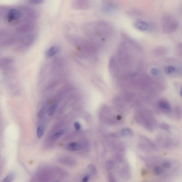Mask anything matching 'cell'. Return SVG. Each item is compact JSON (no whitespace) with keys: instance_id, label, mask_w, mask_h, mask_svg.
<instances>
[{"instance_id":"obj_5","label":"cell","mask_w":182,"mask_h":182,"mask_svg":"<svg viewBox=\"0 0 182 182\" xmlns=\"http://www.w3.org/2000/svg\"><path fill=\"white\" fill-rule=\"evenodd\" d=\"M35 40L36 36L34 34H29L22 37L20 42L23 46L28 48L33 44Z\"/></svg>"},{"instance_id":"obj_2","label":"cell","mask_w":182,"mask_h":182,"mask_svg":"<svg viewBox=\"0 0 182 182\" xmlns=\"http://www.w3.org/2000/svg\"><path fill=\"white\" fill-rule=\"evenodd\" d=\"M162 29L167 33L175 32L178 29L179 23L176 18L169 14L165 15L162 20Z\"/></svg>"},{"instance_id":"obj_22","label":"cell","mask_w":182,"mask_h":182,"mask_svg":"<svg viewBox=\"0 0 182 182\" xmlns=\"http://www.w3.org/2000/svg\"><path fill=\"white\" fill-rule=\"evenodd\" d=\"M161 126V128L163 129L168 130L169 129V126L166 124H162Z\"/></svg>"},{"instance_id":"obj_1","label":"cell","mask_w":182,"mask_h":182,"mask_svg":"<svg viewBox=\"0 0 182 182\" xmlns=\"http://www.w3.org/2000/svg\"><path fill=\"white\" fill-rule=\"evenodd\" d=\"M84 30L87 34L92 37L105 38L113 34V28L108 22L98 20L86 24Z\"/></svg>"},{"instance_id":"obj_4","label":"cell","mask_w":182,"mask_h":182,"mask_svg":"<svg viewBox=\"0 0 182 182\" xmlns=\"http://www.w3.org/2000/svg\"><path fill=\"white\" fill-rule=\"evenodd\" d=\"M22 17V13L19 10L15 8L10 9L7 13V19L9 22L19 20Z\"/></svg>"},{"instance_id":"obj_17","label":"cell","mask_w":182,"mask_h":182,"mask_svg":"<svg viewBox=\"0 0 182 182\" xmlns=\"http://www.w3.org/2000/svg\"><path fill=\"white\" fill-rule=\"evenodd\" d=\"M63 133L64 132L63 131L58 132L51 136V139L52 140H56L61 137Z\"/></svg>"},{"instance_id":"obj_19","label":"cell","mask_w":182,"mask_h":182,"mask_svg":"<svg viewBox=\"0 0 182 182\" xmlns=\"http://www.w3.org/2000/svg\"><path fill=\"white\" fill-rule=\"evenodd\" d=\"M44 0H29V2L33 5H39L43 2Z\"/></svg>"},{"instance_id":"obj_24","label":"cell","mask_w":182,"mask_h":182,"mask_svg":"<svg viewBox=\"0 0 182 182\" xmlns=\"http://www.w3.org/2000/svg\"><path fill=\"white\" fill-rule=\"evenodd\" d=\"M89 175L86 176V177H85L83 179V182H87L88 180L89 179Z\"/></svg>"},{"instance_id":"obj_13","label":"cell","mask_w":182,"mask_h":182,"mask_svg":"<svg viewBox=\"0 0 182 182\" xmlns=\"http://www.w3.org/2000/svg\"><path fill=\"white\" fill-rule=\"evenodd\" d=\"M155 174L157 176H160L162 175L163 172V168L160 166H156L154 170Z\"/></svg>"},{"instance_id":"obj_27","label":"cell","mask_w":182,"mask_h":182,"mask_svg":"<svg viewBox=\"0 0 182 182\" xmlns=\"http://www.w3.org/2000/svg\"><path fill=\"white\" fill-rule=\"evenodd\" d=\"M181 12H182V6H181Z\"/></svg>"},{"instance_id":"obj_9","label":"cell","mask_w":182,"mask_h":182,"mask_svg":"<svg viewBox=\"0 0 182 182\" xmlns=\"http://www.w3.org/2000/svg\"><path fill=\"white\" fill-rule=\"evenodd\" d=\"M59 48L57 46H54L51 47L47 51L46 55L49 57H52L55 55L58 52Z\"/></svg>"},{"instance_id":"obj_3","label":"cell","mask_w":182,"mask_h":182,"mask_svg":"<svg viewBox=\"0 0 182 182\" xmlns=\"http://www.w3.org/2000/svg\"><path fill=\"white\" fill-rule=\"evenodd\" d=\"M91 0H74L72 7L76 10H86L90 8L92 6Z\"/></svg>"},{"instance_id":"obj_12","label":"cell","mask_w":182,"mask_h":182,"mask_svg":"<svg viewBox=\"0 0 182 182\" xmlns=\"http://www.w3.org/2000/svg\"><path fill=\"white\" fill-rule=\"evenodd\" d=\"M15 177L14 173L12 172L7 176L4 179L3 181V182H11L14 180Z\"/></svg>"},{"instance_id":"obj_8","label":"cell","mask_w":182,"mask_h":182,"mask_svg":"<svg viewBox=\"0 0 182 182\" xmlns=\"http://www.w3.org/2000/svg\"><path fill=\"white\" fill-rule=\"evenodd\" d=\"M158 106L160 108L163 110L170 111L171 110V107L170 105L167 101L165 100H161L158 102Z\"/></svg>"},{"instance_id":"obj_20","label":"cell","mask_w":182,"mask_h":182,"mask_svg":"<svg viewBox=\"0 0 182 182\" xmlns=\"http://www.w3.org/2000/svg\"><path fill=\"white\" fill-rule=\"evenodd\" d=\"M45 108H42L39 111L38 113V117L39 118H41L42 117V116L44 115L45 113Z\"/></svg>"},{"instance_id":"obj_25","label":"cell","mask_w":182,"mask_h":182,"mask_svg":"<svg viewBox=\"0 0 182 182\" xmlns=\"http://www.w3.org/2000/svg\"><path fill=\"white\" fill-rule=\"evenodd\" d=\"M180 95H181V96L182 97V88H181V89H180Z\"/></svg>"},{"instance_id":"obj_10","label":"cell","mask_w":182,"mask_h":182,"mask_svg":"<svg viewBox=\"0 0 182 182\" xmlns=\"http://www.w3.org/2000/svg\"><path fill=\"white\" fill-rule=\"evenodd\" d=\"M58 103H55L52 105L48 111V115L50 116H53L54 114L58 107Z\"/></svg>"},{"instance_id":"obj_7","label":"cell","mask_w":182,"mask_h":182,"mask_svg":"<svg viewBox=\"0 0 182 182\" xmlns=\"http://www.w3.org/2000/svg\"><path fill=\"white\" fill-rule=\"evenodd\" d=\"M134 26L136 28L142 31H146L150 28L149 24L144 21H137L134 23Z\"/></svg>"},{"instance_id":"obj_21","label":"cell","mask_w":182,"mask_h":182,"mask_svg":"<svg viewBox=\"0 0 182 182\" xmlns=\"http://www.w3.org/2000/svg\"><path fill=\"white\" fill-rule=\"evenodd\" d=\"M151 74L153 75H157L159 73V70L156 68H153L151 70Z\"/></svg>"},{"instance_id":"obj_11","label":"cell","mask_w":182,"mask_h":182,"mask_svg":"<svg viewBox=\"0 0 182 182\" xmlns=\"http://www.w3.org/2000/svg\"><path fill=\"white\" fill-rule=\"evenodd\" d=\"M45 128L43 126L40 125L38 127L37 129V137L40 139L44 133Z\"/></svg>"},{"instance_id":"obj_23","label":"cell","mask_w":182,"mask_h":182,"mask_svg":"<svg viewBox=\"0 0 182 182\" xmlns=\"http://www.w3.org/2000/svg\"><path fill=\"white\" fill-rule=\"evenodd\" d=\"M74 125L76 129L77 130H79L80 129L81 127H80L79 123L77 122H75V123H74Z\"/></svg>"},{"instance_id":"obj_26","label":"cell","mask_w":182,"mask_h":182,"mask_svg":"<svg viewBox=\"0 0 182 182\" xmlns=\"http://www.w3.org/2000/svg\"><path fill=\"white\" fill-rule=\"evenodd\" d=\"M121 118V117L120 116H117V119L118 120H120Z\"/></svg>"},{"instance_id":"obj_16","label":"cell","mask_w":182,"mask_h":182,"mask_svg":"<svg viewBox=\"0 0 182 182\" xmlns=\"http://www.w3.org/2000/svg\"><path fill=\"white\" fill-rule=\"evenodd\" d=\"M162 167L165 169H169L171 168L172 165H171V162L168 160H164L162 162L161 164Z\"/></svg>"},{"instance_id":"obj_14","label":"cell","mask_w":182,"mask_h":182,"mask_svg":"<svg viewBox=\"0 0 182 182\" xmlns=\"http://www.w3.org/2000/svg\"><path fill=\"white\" fill-rule=\"evenodd\" d=\"M68 148H69L71 150L75 151V150H78L79 149L80 147L79 145L77 143L72 142L70 143L68 145Z\"/></svg>"},{"instance_id":"obj_15","label":"cell","mask_w":182,"mask_h":182,"mask_svg":"<svg viewBox=\"0 0 182 182\" xmlns=\"http://www.w3.org/2000/svg\"><path fill=\"white\" fill-rule=\"evenodd\" d=\"M175 71V68L171 66H166L164 69V71L165 73L168 74L173 73Z\"/></svg>"},{"instance_id":"obj_6","label":"cell","mask_w":182,"mask_h":182,"mask_svg":"<svg viewBox=\"0 0 182 182\" xmlns=\"http://www.w3.org/2000/svg\"><path fill=\"white\" fill-rule=\"evenodd\" d=\"M116 6L111 1L109 0H104L102 4L103 11L107 13H110L114 11Z\"/></svg>"},{"instance_id":"obj_18","label":"cell","mask_w":182,"mask_h":182,"mask_svg":"<svg viewBox=\"0 0 182 182\" xmlns=\"http://www.w3.org/2000/svg\"><path fill=\"white\" fill-rule=\"evenodd\" d=\"M13 59L11 58H6L3 59L2 60H1V65H5L7 64L13 62Z\"/></svg>"}]
</instances>
